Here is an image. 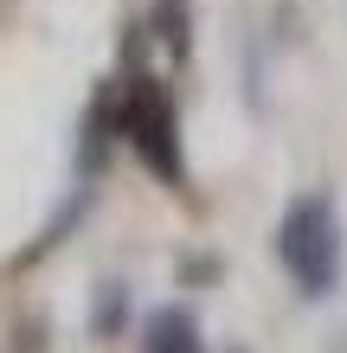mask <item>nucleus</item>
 <instances>
[{
    "label": "nucleus",
    "instance_id": "f257e3e1",
    "mask_svg": "<svg viewBox=\"0 0 347 353\" xmlns=\"http://www.w3.org/2000/svg\"><path fill=\"white\" fill-rule=\"evenodd\" d=\"M116 129L122 141L135 148V161L148 168L155 180L180 186V135H174V103L168 90L155 84V77H129V84H116Z\"/></svg>",
    "mask_w": 347,
    "mask_h": 353
},
{
    "label": "nucleus",
    "instance_id": "f03ea898",
    "mask_svg": "<svg viewBox=\"0 0 347 353\" xmlns=\"http://www.w3.org/2000/svg\"><path fill=\"white\" fill-rule=\"evenodd\" d=\"M277 251L290 263V276L302 283V296H328L335 270H341V232H335V205L321 193H302L277 225Z\"/></svg>",
    "mask_w": 347,
    "mask_h": 353
}]
</instances>
